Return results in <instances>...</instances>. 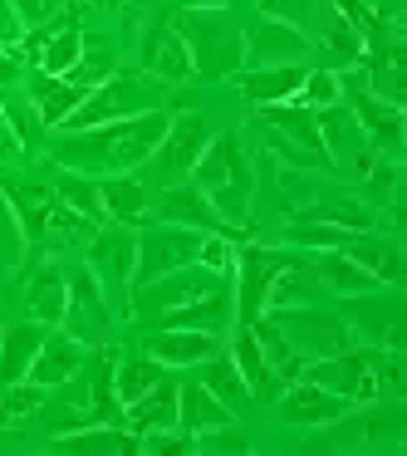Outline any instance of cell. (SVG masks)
Masks as SVG:
<instances>
[{"instance_id": "1", "label": "cell", "mask_w": 407, "mask_h": 456, "mask_svg": "<svg viewBox=\"0 0 407 456\" xmlns=\"http://www.w3.org/2000/svg\"><path fill=\"white\" fill-rule=\"evenodd\" d=\"M167 123H172L167 109H152V113H138V118H113V123H99V128L60 133L54 138V167L84 172V177L138 172L158 152Z\"/></svg>"}, {"instance_id": "2", "label": "cell", "mask_w": 407, "mask_h": 456, "mask_svg": "<svg viewBox=\"0 0 407 456\" xmlns=\"http://www.w3.org/2000/svg\"><path fill=\"white\" fill-rule=\"evenodd\" d=\"M187 182L216 207V216L226 221L236 236L256 221V172H250V158H246V148H240L236 128L211 133L201 158L191 162Z\"/></svg>"}, {"instance_id": "3", "label": "cell", "mask_w": 407, "mask_h": 456, "mask_svg": "<svg viewBox=\"0 0 407 456\" xmlns=\"http://www.w3.org/2000/svg\"><path fill=\"white\" fill-rule=\"evenodd\" d=\"M172 25L187 40L191 54V74L197 79H231V74L246 69V30H240V15L216 5V11H172Z\"/></svg>"}, {"instance_id": "4", "label": "cell", "mask_w": 407, "mask_h": 456, "mask_svg": "<svg viewBox=\"0 0 407 456\" xmlns=\"http://www.w3.org/2000/svg\"><path fill=\"white\" fill-rule=\"evenodd\" d=\"M172 103V84L152 79L142 69H113L103 84H94L84 94V103L60 123V133H79V128H99V123H113V118H138V113H152V109H167Z\"/></svg>"}, {"instance_id": "5", "label": "cell", "mask_w": 407, "mask_h": 456, "mask_svg": "<svg viewBox=\"0 0 407 456\" xmlns=\"http://www.w3.org/2000/svg\"><path fill=\"white\" fill-rule=\"evenodd\" d=\"M260 133H265L270 142V158L285 162V167H305V172H324L334 167L324 152V142H319V123H314V109H305V103H270V109H260Z\"/></svg>"}, {"instance_id": "6", "label": "cell", "mask_w": 407, "mask_h": 456, "mask_svg": "<svg viewBox=\"0 0 407 456\" xmlns=\"http://www.w3.org/2000/svg\"><path fill=\"white\" fill-rule=\"evenodd\" d=\"M221 285H231V275H216V270H207L201 260H191V265L167 270V275L138 285L128 295V309H133V319H142V324H158L162 314H172V309L191 305V299L211 295V289H221Z\"/></svg>"}, {"instance_id": "7", "label": "cell", "mask_w": 407, "mask_h": 456, "mask_svg": "<svg viewBox=\"0 0 407 456\" xmlns=\"http://www.w3.org/2000/svg\"><path fill=\"white\" fill-rule=\"evenodd\" d=\"M64 280H69V295H64V319H60V329H64L69 338H79L84 348L109 344L113 309H109V295H103L99 275H94L89 265H64Z\"/></svg>"}, {"instance_id": "8", "label": "cell", "mask_w": 407, "mask_h": 456, "mask_svg": "<svg viewBox=\"0 0 407 456\" xmlns=\"http://www.w3.org/2000/svg\"><path fill=\"white\" fill-rule=\"evenodd\" d=\"M84 265L99 275L103 295L123 299L128 305L133 289V265H138V226H118V221H103L94 231V240L84 246Z\"/></svg>"}, {"instance_id": "9", "label": "cell", "mask_w": 407, "mask_h": 456, "mask_svg": "<svg viewBox=\"0 0 407 456\" xmlns=\"http://www.w3.org/2000/svg\"><path fill=\"white\" fill-rule=\"evenodd\" d=\"M201 250V231L187 226H167V221H142L138 226V265H133V289L148 285V280L167 275V270L191 265ZM128 289V295H133Z\"/></svg>"}, {"instance_id": "10", "label": "cell", "mask_w": 407, "mask_h": 456, "mask_svg": "<svg viewBox=\"0 0 407 456\" xmlns=\"http://www.w3.org/2000/svg\"><path fill=\"white\" fill-rule=\"evenodd\" d=\"M270 319H275V329L289 338V348H295L299 358H324V354H338V348H354L358 334L344 324V319L334 314H319V309L309 305H289V309H265Z\"/></svg>"}, {"instance_id": "11", "label": "cell", "mask_w": 407, "mask_h": 456, "mask_svg": "<svg viewBox=\"0 0 407 456\" xmlns=\"http://www.w3.org/2000/svg\"><path fill=\"white\" fill-rule=\"evenodd\" d=\"M207 142H211V123L201 118V113H172L158 152L148 158V172L162 182V187H172V182H182L191 172V162L201 158Z\"/></svg>"}, {"instance_id": "12", "label": "cell", "mask_w": 407, "mask_h": 456, "mask_svg": "<svg viewBox=\"0 0 407 456\" xmlns=\"http://www.w3.org/2000/svg\"><path fill=\"white\" fill-rule=\"evenodd\" d=\"M148 221L187 226V231H201V236H236V231H231L226 221L216 216V207H211V201L201 197V191L191 187L187 177H182V182H172V187H162V197H152ZM236 240H240V236H236Z\"/></svg>"}, {"instance_id": "13", "label": "cell", "mask_w": 407, "mask_h": 456, "mask_svg": "<svg viewBox=\"0 0 407 456\" xmlns=\"http://www.w3.org/2000/svg\"><path fill=\"white\" fill-rule=\"evenodd\" d=\"M138 69L152 74V79H162V84H172V89L197 79V74H191L187 40L177 35L172 15H167V20H152L148 30H142V40H138Z\"/></svg>"}, {"instance_id": "14", "label": "cell", "mask_w": 407, "mask_h": 456, "mask_svg": "<svg viewBox=\"0 0 407 456\" xmlns=\"http://www.w3.org/2000/svg\"><path fill=\"white\" fill-rule=\"evenodd\" d=\"M260 64H314V35L260 15V25L246 35V69Z\"/></svg>"}, {"instance_id": "15", "label": "cell", "mask_w": 407, "mask_h": 456, "mask_svg": "<svg viewBox=\"0 0 407 456\" xmlns=\"http://www.w3.org/2000/svg\"><path fill=\"white\" fill-rule=\"evenodd\" d=\"M275 412L285 417L289 427H334V422H344V417L354 412V403L334 397L329 387H319V383H305V378H295V383L280 387Z\"/></svg>"}, {"instance_id": "16", "label": "cell", "mask_w": 407, "mask_h": 456, "mask_svg": "<svg viewBox=\"0 0 407 456\" xmlns=\"http://www.w3.org/2000/svg\"><path fill=\"white\" fill-rule=\"evenodd\" d=\"M221 348H226V334H207V329H152L142 338V354H152L167 368H197Z\"/></svg>"}, {"instance_id": "17", "label": "cell", "mask_w": 407, "mask_h": 456, "mask_svg": "<svg viewBox=\"0 0 407 456\" xmlns=\"http://www.w3.org/2000/svg\"><path fill=\"white\" fill-rule=\"evenodd\" d=\"M305 69H309V64H260V69L231 74V84L240 89V99H246V103H256V109H270V103L299 99Z\"/></svg>"}, {"instance_id": "18", "label": "cell", "mask_w": 407, "mask_h": 456, "mask_svg": "<svg viewBox=\"0 0 407 456\" xmlns=\"http://www.w3.org/2000/svg\"><path fill=\"white\" fill-rule=\"evenodd\" d=\"M338 250H344L348 260H358V265H363L368 275L378 280V285L403 289V280H407V256H403V246H397V236H373V231H363V236H348Z\"/></svg>"}, {"instance_id": "19", "label": "cell", "mask_w": 407, "mask_h": 456, "mask_svg": "<svg viewBox=\"0 0 407 456\" xmlns=\"http://www.w3.org/2000/svg\"><path fill=\"white\" fill-rule=\"evenodd\" d=\"M289 221H319V226H338L348 231V236H363V231L378 226V211L368 207L363 197H354V191H319L309 207H299Z\"/></svg>"}, {"instance_id": "20", "label": "cell", "mask_w": 407, "mask_h": 456, "mask_svg": "<svg viewBox=\"0 0 407 456\" xmlns=\"http://www.w3.org/2000/svg\"><path fill=\"white\" fill-rule=\"evenodd\" d=\"M84 358H89V348L79 344V338H69L64 329H50L45 334V344H40V354H35V363H30V383L35 387H45V393H54L60 383H69L74 373L84 368Z\"/></svg>"}, {"instance_id": "21", "label": "cell", "mask_w": 407, "mask_h": 456, "mask_svg": "<svg viewBox=\"0 0 407 456\" xmlns=\"http://www.w3.org/2000/svg\"><path fill=\"white\" fill-rule=\"evenodd\" d=\"M231 422H236V412H231L216 393H207L197 378H177V427H182V432H187V436L226 432Z\"/></svg>"}, {"instance_id": "22", "label": "cell", "mask_w": 407, "mask_h": 456, "mask_svg": "<svg viewBox=\"0 0 407 456\" xmlns=\"http://www.w3.org/2000/svg\"><path fill=\"white\" fill-rule=\"evenodd\" d=\"M226 354H231V363L240 368V378H246L250 397H256V403H275L285 383L270 373V363H265V354H260V344H256V334H250V324H231V329H226Z\"/></svg>"}, {"instance_id": "23", "label": "cell", "mask_w": 407, "mask_h": 456, "mask_svg": "<svg viewBox=\"0 0 407 456\" xmlns=\"http://www.w3.org/2000/svg\"><path fill=\"white\" fill-rule=\"evenodd\" d=\"M45 334H50V324H40V319H30V314L0 329V387L25 383V373H30Z\"/></svg>"}, {"instance_id": "24", "label": "cell", "mask_w": 407, "mask_h": 456, "mask_svg": "<svg viewBox=\"0 0 407 456\" xmlns=\"http://www.w3.org/2000/svg\"><path fill=\"white\" fill-rule=\"evenodd\" d=\"M99 201H103V221L142 226L148 207H152V191L138 172H113V177H99Z\"/></svg>"}, {"instance_id": "25", "label": "cell", "mask_w": 407, "mask_h": 456, "mask_svg": "<svg viewBox=\"0 0 407 456\" xmlns=\"http://www.w3.org/2000/svg\"><path fill=\"white\" fill-rule=\"evenodd\" d=\"M25 94H30V103H35V118H40L45 128H60V123L84 103V94H89V89H79L74 79H54V74L30 69V74H25Z\"/></svg>"}, {"instance_id": "26", "label": "cell", "mask_w": 407, "mask_h": 456, "mask_svg": "<svg viewBox=\"0 0 407 456\" xmlns=\"http://www.w3.org/2000/svg\"><path fill=\"white\" fill-rule=\"evenodd\" d=\"M314 280H319V289H329V295H344V299H363V295H378V289H387V285H378L373 275H368L358 260H348L344 250H314Z\"/></svg>"}, {"instance_id": "27", "label": "cell", "mask_w": 407, "mask_h": 456, "mask_svg": "<svg viewBox=\"0 0 407 456\" xmlns=\"http://www.w3.org/2000/svg\"><path fill=\"white\" fill-rule=\"evenodd\" d=\"M314 123H319V142H324L329 162H354L358 152H368V133H363V123L354 118L348 103L314 109Z\"/></svg>"}, {"instance_id": "28", "label": "cell", "mask_w": 407, "mask_h": 456, "mask_svg": "<svg viewBox=\"0 0 407 456\" xmlns=\"http://www.w3.org/2000/svg\"><path fill=\"white\" fill-rule=\"evenodd\" d=\"M123 427L128 432H162V427H177V373H167L158 387L138 397V403L123 407Z\"/></svg>"}, {"instance_id": "29", "label": "cell", "mask_w": 407, "mask_h": 456, "mask_svg": "<svg viewBox=\"0 0 407 456\" xmlns=\"http://www.w3.org/2000/svg\"><path fill=\"white\" fill-rule=\"evenodd\" d=\"M64 295H69L64 265H60V260H45V265L30 275V289H25V314L40 319V324H50V329H60V319H64Z\"/></svg>"}, {"instance_id": "30", "label": "cell", "mask_w": 407, "mask_h": 456, "mask_svg": "<svg viewBox=\"0 0 407 456\" xmlns=\"http://www.w3.org/2000/svg\"><path fill=\"white\" fill-rule=\"evenodd\" d=\"M54 446L60 452H84V456H128V452H138V432H128L123 422H99V427L60 432Z\"/></svg>"}, {"instance_id": "31", "label": "cell", "mask_w": 407, "mask_h": 456, "mask_svg": "<svg viewBox=\"0 0 407 456\" xmlns=\"http://www.w3.org/2000/svg\"><path fill=\"white\" fill-rule=\"evenodd\" d=\"M167 373H177V368L158 363L152 354H118L113 358V393H118V403L128 407V403H138L148 387H158Z\"/></svg>"}, {"instance_id": "32", "label": "cell", "mask_w": 407, "mask_h": 456, "mask_svg": "<svg viewBox=\"0 0 407 456\" xmlns=\"http://www.w3.org/2000/svg\"><path fill=\"white\" fill-rule=\"evenodd\" d=\"M197 383L207 387V393H216L236 417L250 407V387H246V378H240V368L231 363L226 348H221V354H211V358H201V363H197Z\"/></svg>"}, {"instance_id": "33", "label": "cell", "mask_w": 407, "mask_h": 456, "mask_svg": "<svg viewBox=\"0 0 407 456\" xmlns=\"http://www.w3.org/2000/svg\"><path fill=\"white\" fill-rule=\"evenodd\" d=\"M250 334H256V344H260V354H265V363H270V373L280 378V383H295L299 373H305V358L289 348V338L275 329V319L270 314H260L256 324H250Z\"/></svg>"}, {"instance_id": "34", "label": "cell", "mask_w": 407, "mask_h": 456, "mask_svg": "<svg viewBox=\"0 0 407 456\" xmlns=\"http://www.w3.org/2000/svg\"><path fill=\"white\" fill-rule=\"evenodd\" d=\"M54 197L64 201L69 211L89 221H103V201H99V177H84V172H69V167H54Z\"/></svg>"}, {"instance_id": "35", "label": "cell", "mask_w": 407, "mask_h": 456, "mask_svg": "<svg viewBox=\"0 0 407 456\" xmlns=\"http://www.w3.org/2000/svg\"><path fill=\"white\" fill-rule=\"evenodd\" d=\"M314 197H319L314 172H305V167H285V162H275V207H280V216L289 221L299 207H309Z\"/></svg>"}, {"instance_id": "36", "label": "cell", "mask_w": 407, "mask_h": 456, "mask_svg": "<svg viewBox=\"0 0 407 456\" xmlns=\"http://www.w3.org/2000/svg\"><path fill=\"white\" fill-rule=\"evenodd\" d=\"M295 103H305V109H329V103H344V79H338L334 69H319V64H309Z\"/></svg>"}, {"instance_id": "37", "label": "cell", "mask_w": 407, "mask_h": 456, "mask_svg": "<svg viewBox=\"0 0 407 456\" xmlns=\"http://www.w3.org/2000/svg\"><path fill=\"white\" fill-rule=\"evenodd\" d=\"M45 387H35L30 378L25 383H11V387H0V427H11V422H20V417H30V412H40L45 407Z\"/></svg>"}, {"instance_id": "38", "label": "cell", "mask_w": 407, "mask_h": 456, "mask_svg": "<svg viewBox=\"0 0 407 456\" xmlns=\"http://www.w3.org/2000/svg\"><path fill=\"white\" fill-rule=\"evenodd\" d=\"M285 240L295 250H338L348 240V231L319 226V221H285Z\"/></svg>"}, {"instance_id": "39", "label": "cell", "mask_w": 407, "mask_h": 456, "mask_svg": "<svg viewBox=\"0 0 407 456\" xmlns=\"http://www.w3.org/2000/svg\"><path fill=\"white\" fill-rule=\"evenodd\" d=\"M256 11L265 20H285L295 30H314V15H319V0H256Z\"/></svg>"}, {"instance_id": "40", "label": "cell", "mask_w": 407, "mask_h": 456, "mask_svg": "<svg viewBox=\"0 0 407 456\" xmlns=\"http://www.w3.org/2000/svg\"><path fill=\"white\" fill-rule=\"evenodd\" d=\"M113 69H118V64H113V50H94V45H84L79 64H74V69L64 74V79H74L79 89H94V84H103Z\"/></svg>"}, {"instance_id": "41", "label": "cell", "mask_w": 407, "mask_h": 456, "mask_svg": "<svg viewBox=\"0 0 407 456\" xmlns=\"http://www.w3.org/2000/svg\"><path fill=\"white\" fill-rule=\"evenodd\" d=\"M11 11H15V25L30 35V30H50V20L64 11V0H11Z\"/></svg>"}, {"instance_id": "42", "label": "cell", "mask_w": 407, "mask_h": 456, "mask_svg": "<svg viewBox=\"0 0 407 456\" xmlns=\"http://www.w3.org/2000/svg\"><path fill=\"white\" fill-rule=\"evenodd\" d=\"M236 246H240L236 236H201L197 260L207 270H216V275H231V270H236Z\"/></svg>"}, {"instance_id": "43", "label": "cell", "mask_w": 407, "mask_h": 456, "mask_svg": "<svg viewBox=\"0 0 407 456\" xmlns=\"http://www.w3.org/2000/svg\"><path fill=\"white\" fill-rule=\"evenodd\" d=\"M20 158H25L20 128L11 123V113H0V167H5V162H20Z\"/></svg>"}, {"instance_id": "44", "label": "cell", "mask_w": 407, "mask_h": 456, "mask_svg": "<svg viewBox=\"0 0 407 456\" xmlns=\"http://www.w3.org/2000/svg\"><path fill=\"white\" fill-rule=\"evenodd\" d=\"M15 74H20V50H5L0 45V84H11Z\"/></svg>"}, {"instance_id": "45", "label": "cell", "mask_w": 407, "mask_h": 456, "mask_svg": "<svg viewBox=\"0 0 407 456\" xmlns=\"http://www.w3.org/2000/svg\"><path fill=\"white\" fill-rule=\"evenodd\" d=\"M182 11H216V5H226V11H236V0H177Z\"/></svg>"}, {"instance_id": "46", "label": "cell", "mask_w": 407, "mask_h": 456, "mask_svg": "<svg viewBox=\"0 0 407 456\" xmlns=\"http://www.w3.org/2000/svg\"><path fill=\"white\" fill-rule=\"evenodd\" d=\"M5 187H11V177H5V172H0V191H5Z\"/></svg>"}, {"instance_id": "47", "label": "cell", "mask_w": 407, "mask_h": 456, "mask_svg": "<svg viewBox=\"0 0 407 456\" xmlns=\"http://www.w3.org/2000/svg\"><path fill=\"white\" fill-rule=\"evenodd\" d=\"M0 113H5V99H0Z\"/></svg>"}, {"instance_id": "48", "label": "cell", "mask_w": 407, "mask_h": 456, "mask_svg": "<svg viewBox=\"0 0 407 456\" xmlns=\"http://www.w3.org/2000/svg\"><path fill=\"white\" fill-rule=\"evenodd\" d=\"M368 5H373V0H368Z\"/></svg>"}]
</instances>
